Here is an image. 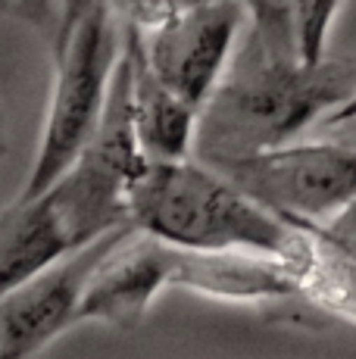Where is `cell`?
<instances>
[{
  "label": "cell",
  "mask_w": 356,
  "mask_h": 359,
  "mask_svg": "<svg viewBox=\"0 0 356 359\" xmlns=\"http://www.w3.org/2000/svg\"><path fill=\"white\" fill-rule=\"evenodd\" d=\"M147 165L132 119L109 113L63 178L0 212V297L128 229V194Z\"/></svg>",
  "instance_id": "cell-1"
},
{
  "label": "cell",
  "mask_w": 356,
  "mask_h": 359,
  "mask_svg": "<svg viewBox=\"0 0 356 359\" xmlns=\"http://www.w3.org/2000/svg\"><path fill=\"white\" fill-rule=\"evenodd\" d=\"M353 97L356 60H275L247 38L197 116L194 160L222 172L250 156L297 144L306 128L322 126Z\"/></svg>",
  "instance_id": "cell-2"
},
{
  "label": "cell",
  "mask_w": 356,
  "mask_h": 359,
  "mask_svg": "<svg viewBox=\"0 0 356 359\" xmlns=\"http://www.w3.org/2000/svg\"><path fill=\"white\" fill-rule=\"evenodd\" d=\"M132 225L178 250L250 253L303 269L313 234L256 203L231 178L197 163H150L128 194Z\"/></svg>",
  "instance_id": "cell-3"
},
{
  "label": "cell",
  "mask_w": 356,
  "mask_h": 359,
  "mask_svg": "<svg viewBox=\"0 0 356 359\" xmlns=\"http://www.w3.org/2000/svg\"><path fill=\"white\" fill-rule=\"evenodd\" d=\"M122 29L113 10L88 16L72 38L53 53V88L47 107L44 131L29 182L19 200L41 197L57 178L75 165L100 128L113 85V72L122 57Z\"/></svg>",
  "instance_id": "cell-4"
},
{
  "label": "cell",
  "mask_w": 356,
  "mask_h": 359,
  "mask_svg": "<svg viewBox=\"0 0 356 359\" xmlns=\"http://www.w3.org/2000/svg\"><path fill=\"white\" fill-rule=\"evenodd\" d=\"M219 175L291 225H319L356 200V144L300 141L250 156Z\"/></svg>",
  "instance_id": "cell-5"
},
{
  "label": "cell",
  "mask_w": 356,
  "mask_h": 359,
  "mask_svg": "<svg viewBox=\"0 0 356 359\" xmlns=\"http://www.w3.org/2000/svg\"><path fill=\"white\" fill-rule=\"evenodd\" d=\"M247 22L241 0H197L163 29L135 41L147 69L194 109L213 97L235 63V44Z\"/></svg>",
  "instance_id": "cell-6"
},
{
  "label": "cell",
  "mask_w": 356,
  "mask_h": 359,
  "mask_svg": "<svg viewBox=\"0 0 356 359\" xmlns=\"http://www.w3.org/2000/svg\"><path fill=\"white\" fill-rule=\"evenodd\" d=\"M128 229L107 234L104 241L53 266L41 278L0 297V359H32L75 322H81V297L94 269Z\"/></svg>",
  "instance_id": "cell-7"
},
{
  "label": "cell",
  "mask_w": 356,
  "mask_h": 359,
  "mask_svg": "<svg viewBox=\"0 0 356 359\" xmlns=\"http://www.w3.org/2000/svg\"><path fill=\"white\" fill-rule=\"evenodd\" d=\"M175 247L128 229L97 262L81 297V319L132 331L147 316L156 294L172 287Z\"/></svg>",
  "instance_id": "cell-8"
},
{
  "label": "cell",
  "mask_w": 356,
  "mask_h": 359,
  "mask_svg": "<svg viewBox=\"0 0 356 359\" xmlns=\"http://www.w3.org/2000/svg\"><path fill=\"white\" fill-rule=\"evenodd\" d=\"M125 41L128 60H132V109H135V135L138 147L147 163H182L194 156V137H197V116L191 103H184L172 94L147 63L141 60L138 47L128 34Z\"/></svg>",
  "instance_id": "cell-9"
},
{
  "label": "cell",
  "mask_w": 356,
  "mask_h": 359,
  "mask_svg": "<svg viewBox=\"0 0 356 359\" xmlns=\"http://www.w3.org/2000/svg\"><path fill=\"white\" fill-rule=\"evenodd\" d=\"M313 241L316 247H313V257L300 278V297L341 316V319L356 322V262L322 244L316 234Z\"/></svg>",
  "instance_id": "cell-10"
},
{
  "label": "cell",
  "mask_w": 356,
  "mask_h": 359,
  "mask_svg": "<svg viewBox=\"0 0 356 359\" xmlns=\"http://www.w3.org/2000/svg\"><path fill=\"white\" fill-rule=\"evenodd\" d=\"M113 4L116 0H19L16 13H22L44 34L50 53H57L88 16L113 10Z\"/></svg>",
  "instance_id": "cell-11"
},
{
  "label": "cell",
  "mask_w": 356,
  "mask_h": 359,
  "mask_svg": "<svg viewBox=\"0 0 356 359\" xmlns=\"http://www.w3.org/2000/svg\"><path fill=\"white\" fill-rule=\"evenodd\" d=\"M191 4H197V0H116L113 16L122 32L144 38V34L163 29L169 19H175Z\"/></svg>",
  "instance_id": "cell-12"
},
{
  "label": "cell",
  "mask_w": 356,
  "mask_h": 359,
  "mask_svg": "<svg viewBox=\"0 0 356 359\" xmlns=\"http://www.w3.org/2000/svg\"><path fill=\"white\" fill-rule=\"evenodd\" d=\"M300 229L316 234L322 244H328L331 250H338L341 257L356 262V200L353 203H347L344 210H338L331 219H325V222H319V225H306L303 222Z\"/></svg>",
  "instance_id": "cell-13"
},
{
  "label": "cell",
  "mask_w": 356,
  "mask_h": 359,
  "mask_svg": "<svg viewBox=\"0 0 356 359\" xmlns=\"http://www.w3.org/2000/svg\"><path fill=\"white\" fill-rule=\"evenodd\" d=\"M356 119V97L350 103H344V107L338 109V113H331L325 122H322V131H334V128H341V126H347V122H353Z\"/></svg>",
  "instance_id": "cell-14"
},
{
  "label": "cell",
  "mask_w": 356,
  "mask_h": 359,
  "mask_svg": "<svg viewBox=\"0 0 356 359\" xmlns=\"http://www.w3.org/2000/svg\"><path fill=\"white\" fill-rule=\"evenodd\" d=\"M328 135L338 137V141L356 144V119H353V122H347V126H341V128H334V131H328Z\"/></svg>",
  "instance_id": "cell-15"
},
{
  "label": "cell",
  "mask_w": 356,
  "mask_h": 359,
  "mask_svg": "<svg viewBox=\"0 0 356 359\" xmlns=\"http://www.w3.org/2000/svg\"><path fill=\"white\" fill-rule=\"evenodd\" d=\"M16 4H19V0H0V16H4V13H10V10H16Z\"/></svg>",
  "instance_id": "cell-16"
},
{
  "label": "cell",
  "mask_w": 356,
  "mask_h": 359,
  "mask_svg": "<svg viewBox=\"0 0 356 359\" xmlns=\"http://www.w3.org/2000/svg\"><path fill=\"white\" fill-rule=\"evenodd\" d=\"M0 156H4V122H0Z\"/></svg>",
  "instance_id": "cell-17"
}]
</instances>
